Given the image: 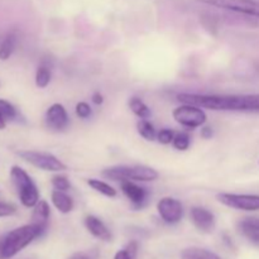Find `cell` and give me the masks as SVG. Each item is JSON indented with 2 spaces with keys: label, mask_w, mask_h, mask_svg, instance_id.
I'll return each mask as SVG.
<instances>
[{
  "label": "cell",
  "mask_w": 259,
  "mask_h": 259,
  "mask_svg": "<svg viewBox=\"0 0 259 259\" xmlns=\"http://www.w3.org/2000/svg\"><path fill=\"white\" fill-rule=\"evenodd\" d=\"M181 103L192 104L215 111H242L259 113V94L248 95H207L184 93L177 95Z\"/></svg>",
  "instance_id": "obj_1"
},
{
  "label": "cell",
  "mask_w": 259,
  "mask_h": 259,
  "mask_svg": "<svg viewBox=\"0 0 259 259\" xmlns=\"http://www.w3.org/2000/svg\"><path fill=\"white\" fill-rule=\"evenodd\" d=\"M39 225L30 223L0 235V259H10L45 233Z\"/></svg>",
  "instance_id": "obj_2"
},
{
  "label": "cell",
  "mask_w": 259,
  "mask_h": 259,
  "mask_svg": "<svg viewBox=\"0 0 259 259\" xmlns=\"http://www.w3.org/2000/svg\"><path fill=\"white\" fill-rule=\"evenodd\" d=\"M103 176L113 181H134V182H149L158 179V172L154 168L143 164L134 166H113L104 169Z\"/></svg>",
  "instance_id": "obj_3"
},
{
  "label": "cell",
  "mask_w": 259,
  "mask_h": 259,
  "mask_svg": "<svg viewBox=\"0 0 259 259\" xmlns=\"http://www.w3.org/2000/svg\"><path fill=\"white\" fill-rule=\"evenodd\" d=\"M10 179L23 206L34 207L39 201V191L32 177L22 167L13 166L10 169Z\"/></svg>",
  "instance_id": "obj_4"
},
{
  "label": "cell",
  "mask_w": 259,
  "mask_h": 259,
  "mask_svg": "<svg viewBox=\"0 0 259 259\" xmlns=\"http://www.w3.org/2000/svg\"><path fill=\"white\" fill-rule=\"evenodd\" d=\"M197 2L244 15L253 24L259 27V2L255 0H197Z\"/></svg>",
  "instance_id": "obj_5"
},
{
  "label": "cell",
  "mask_w": 259,
  "mask_h": 259,
  "mask_svg": "<svg viewBox=\"0 0 259 259\" xmlns=\"http://www.w3.org/2000/svg\"><path fill=\"white\" fill-rule=\"evenodd\" d=\"M18 156L22 157L25 162L30 163L32 166L48 172H62L67 169V166L56 156L46 152L38 151H20Z\"/></svg>",
  "instance_id": "obj_6"
},
{
  "label": "cell",
  "mask_w": 259,
  "mask_h": 259,
  "mask_svg": "<svg viewBox=\"0 0 259 259\" xmlns=\"http://www.w3.org/2000/svg\"><path fill=\"white\" fill-rule=\"evenodd\" d=\"M175 120L180 125L189 129H196L204 125L206 123V113L202 110V108L192 104H184V105L177 106L172 113Z\"/></svg>",
  "instance_id": "obj_7"
},
{
  "label": "cell",
  "mask_w": 259,
  "mask_h": 259,
  "mask_svg": "<svg viewBox=\"0 0 259 259\" xmlns=\"http://www.w3.org/2000/svg\"><path fill=\"white\" fill-rule=\"evenodd\" d=\"M218 201L232 209L243 211H257L259 210V195L249 194H229L222 192L217 195Z\"/></svg>",
  "instance_id": "obj_8"
},
{
  "label": "cell",
  "mask_w": 259,
  "mask_h": 259,
  "mask_svg": "<svg viewBox=\"0 0 259 259\" xmlns=\"http://www.w3.org/2000/svg\"><path fill=\"white\" fill-rule=\"evenodd\" d=\"M157 211L166 224L174 225L181 222L184 217V205L174 197H163L157 204Z\"/></svg>",
  "instance_id": "obj_9"
},
{
  "label": "cell",
  "mask_w": 259,
  "mask_h": 259,
  "mask_svg": "<svg viewBox=\"0 0 259 259\" xmlns=\"http://www.w3.org/2000/svg\"><path fill=\"white\" fill-rule=\"evenodd\" d=\"M46 125L48 129L53 132H62L70 124V118H68L67 110L62 104H53L46 111L45 116Z\"/></svg>",
  "instance_id": "obj_10"
},
{
  "label": "cell",
  "mask_w": 259,
  "mask_h": 259,
  "mask_svg": "<svg viewBox=\"0 0 259 259\" xmlns=\"http://www.w3.org/2000/svg\"><path fill=\"white\" fill-rule=\"evenodd\" d=\"M120 187L123 194L132 202L134 209H142L146 206L149 197V191L146 187L139 186L134 181H121Z\"/></svg>",
  "instance_id": "obj_11"
},
{
  "label": "cell",
  "mask_w": 259,
  "mask_h": 259,
  "mask_svg": "<svg viewBox=\"0 0 259 259\" xmlns=\"http://www.w3.org/2000/svg\"><path fill=\"white\" fill-rule=\"evenodd\" d=\"M190 218L196 229L202 233H211L215 229L217 219L210 210L201 206H194L190 210Z\"/></svg>",
  "instance_id": "obj_12"
},
{
  "label": "cell",
  "mask_w": 259,
  "mask_h": 259,
  "mask_svg": "<svg viewBox=\"0 0 259 259\" xmlns=\"http://www.w3.org/2000/svg\"><path fill=\"white\" fill-rule=\"evenodd\" d=\"M238 230L248 242L259 247V218H244L238 223Z\"/></svg>",
  "instance_id": "obj_13"
},
{
  "label": "cell",
  "mask_w": 259,
  "mask_h": 259,
  "mask_svg": "<svg viewBox=\"0 0 259 259\" xmlns=\"http://www.w3.org/2000/svg\"><path fill=\"white\" fill-rule=\"evenodd\" d=\"M85 227L91 235L103 240V242H110L111 238H113L108 227L99 218L94 217V215H89V217L85 218Z\"/></svg>",
  "instance_id": "obj_14"
},
{
  "label": "cell",
  "mask_w": 259,
  "mask_h": 259,
  "mask_svg": "<svg viewBox=\"0 0 259 259\" xmlns=\"http://www.w3.org/2000/svg\"><path fill=\"white\" fill-rule=\"evenodd\" d=\"M51 200H52V204L55 205L56 209L62 214H68L70 211H72L73 206H75L72 197L68 196L66 191L53 190L52 194H51Z\"/></svg>",
  "instance_id": "obj_15"
},
{
  "label": "cell",
  "mask_w": 259,
  "mask_h": 259,
  "mask_svg": "<svg viewBox=\"0 0 259 259\" xmlns=\"http://www.w3.org/2000/svg\"><path fill=\"white\" fill-rule=\"evenodd\" d=\"M50 214H51V209L50 205L46 200H39L37 202V205L34 206V210H33L32 214V223L34 224L39 225L40 228L43 229H47L48 225V220H50Z\"/></svg>",
  "instance_id": "obj_16"
},
{
  "label": "cell",
  "mask_w": 259,
  "mask_h": 259,
  "mask_svg": "<svg viewBox=\"0 0 259 259\" xmlns=\"http://www.w3.org/2000/svg\"><path fill=\"white\" fill-rule=\"evenodd\" d=\"M181 259H220V257L204 248L190 247L182 250Z\"/></svg>",
  "instance_id": "obj_17"
},
{
  "label": "cell",
  "mask_w": 259,
  "mask_h": 259,
  "mask_svg": "<svg viewBox=\"0 0 259 259\" xmlns=\"http://www.w3.org/2000/svg\"><path fill=\"white\" fill-rule=\"evenodd\" d=\"M15 46H17V35L15 33H9L0 43V60H8L14 52Z\"/></svg>",
  "instance_id": "obj_18"
},
{
  "label": "cell",
  "mask_w": 259,
  "mask_h": 259,
  "mask_svg": "<svg viewBox=\"0 0 259 259\" xmlns=\"http://www.w3.org/2000/svg\"><path fill=\"white\" fill-rule=\"evenodd\" d=\"M88 185L96 192H100L101 195L106 197H115L116 196V190L113 186H110L106 182L101 181L98 179H90L88 180Z\"/></svg>",
  "instance_id": "obj_19"
},
{
  "label": "cell",
  "mask_w": 259,
  "mask_h": 259,
  "mask_svg": "<svg viewBox=\"0 0 259 259\" xmlns=\"http://www.w3.org/2000/svg\"><path fill=\"white\" fill-rule=\"evenodd\" d=\"M137 131H138L139 136L143 137L146 141H154L157 138V133H158L153 124L147 119H141L137 123Z\"/></svg>",
  "instance_id": "obj_20"
},
{
  "label": "cell",
  "mask_w": 259,
  "mask_h": 259,
  "mask_svg": "<svg viewBox=\"0 0 259 259\" xmlns=\"http://www.w3.org/2000/svg\"><path fill=\"white\" fill-rule=\"evenodd\" d=\"M129 108L139 119H148L151 116V109L139 98H132L129 101Z\"/></svg>",
  "instance_id": "obj_21"
},
{
  "label": "cell",
  "mask_w": 259,
  "mask_h": 259,
  "mask_svg": "<svg viewBox=\"0 0 259 259\" xmlns=\"http://www.w3.org/2000/svg\"><path fill=\"white\" fill-rule=\"evenodd\" d=\"M51 68L46 65H40L37 68V72H35V85L39 89H45L50 85L51 82Z\"/></svg>",
  "instance_id": "obj_22"
},
{
  "label": "cell",
  "mask_w": 259,
  "mask_h": 259,
  "mask_svg": "<svg viewBox=\"0 0 259 259\" xmlns=\"http://www.w3.org/2000/svg\"><path fill=\"white\" fill-rule=\"evenodd\" d=\"M191 144V138H190L189 133L186 132H179L175 134V138L172 141V146L177 149V151H187Z\"/></svg>",
  "instance_id": "obj_23"
},
{
  "label": "cell",
  "mask_w": 259,
  "mask_h": 259,
  "mask_svg": "<svg viewBox=\"0 0 259 259\" xmlns=\"http://www.w3.org/2000/svg\"><path fill=\"white\" fill-rule=\"evenodd\" d=\"M18 113L17 109L14 108L13 104H10L9 101L4 100V99H0V116L5 119V120H14L17 118Z\"/></svg>",
  "instance_id": "obj_24"
},
{
  "label": "cell",
  "mask_w": 259,
  "mask_h": 259,
  "mask_svg": "<svg viewBox=\"0 0 259 259\" xmlns=\"http://www.w3.org/2000/svg\"><path fill=\"white\" fill-rule=\"evenodd\" d=\"M52 186L55 187V190L67 191V190H70L71 184L68 181L67 176H65V175H56V176L52 177Z\"/></svg>",
  "instance_id": "obj_25"
},
{
  "label": "cell",
  "mask_w": 259,
  "mask_h": 259,
  "mask_svg": "<svg viewBox=\"0 0 259 259\" xmlns=\"http://www.w3.org/2000/svg\"><path fill=\"white\" fill-rule=\"evenodd\" d=\"M175 132L171 131V129H161V131L157 133V139H158V142L161 144H169L172 143V141H174L175 138Z\"/></svg>",
  "instance_id": "obj_26"
},
{
  "label": "cell",
  "mask_w": 259,
  "mask_h": 259,
  "mask_svg": "<svg viewBox=\"0 0 259 259\" xmlns=\"http://www.w3.org/2000/svg\"><path fill=\"white\" fill-rule=\"evenodd\" d=\"M76 115L81 119H88L89 116H91L93 110H91V106L89 105L85 101H80V103L76 105Z\"/></svg>",
  "instance_id": "obj_27"
},
{
  "label": "cell",
  "mask_w": 259,
  "mask_h": 259,
  "mask_svg": "<svg viewBox=\"0 0 259 259\" xmlns=\"http://www.w3.org/2000/svg\"><path fill=\"white\" fill-rule=\"evenodd\" d=\"M15 211H17V209H15L14 205L0 201V218L12 217L15 214Z\"/></svg>",
  "instance_id": "obj_28"
},
{
  "label": "cell",
  "mask_w": 259,
  "mask_h": 259,
  "mask_svg": "<svg viewBox=\"0 0 259 259\" xmlns=\"http://www.w3.org/2000/svg\"><path fill=\"white\" fill-rule=\"evenodd\" d=\"M114 259H137V258H134L133 255L129 253V250L125 248V249L118 250V252H116V254H115V257H114Z\"/></svg>",
  "instance_id": "obj_29"
},
{
  "label": "cell",
  "mask_w": 259,
  "mask_h": 259,
  "mask_svg": "<svg viewBox=\"0 0 259 259\" xmlns=\"http://www.w3.org/2000/svg\"><path fill=\"white\" fill-rule=\"evenodd\" d=\"M212 134H214V132H212V129L210 126H204L201 129V137L204 139H210L212 137Z\"/></svg>",
  "instance_id": "obj_30"
},
{
  "label": "cell",
  "mask_w": 259,
  "mask_h": 259,
  "mask_svg": "<svg viewBox=\"0 0 259 259\" xmlns=\"http://www.w3.org/2000/svg\"><path fill=\"white\" fill-rule=\"evenodd\" d=\"M91 100H93V103L96 104V105H101V104L104 103V96L101 95L100 93H94Z\"/></svg>",
  "instance_id": "obj_31"
},
{
  "label": "cell",
  "mask_w": 259,
  "mask_h": 259,
  "mask_svg": "<svg viewBox=\"0 0 259 259\" xmlns=\"http://www.w3.org/2000/svg\"><path fill=\"white\" fill-rule=\"evenodd\" d=\"M68 259H94L91 255L86 254V253H75L73 255H71Z\"/></svg>",
  "instance_id": "obj_32"
},
{
  "label": "cell",
  "mask_w": 259,
  "mask_h": 259,
  "mask_svg": "<svg viewBox=\"0 0 259 259\" xmlns=\"http://www.w3.org/2000/svg\"><path fill=\"white\" fill-rule=\"evenodd\" d=\"M5 126H7V120L3 116H0V131H3Z\"/></svg>",
  "instance_id": "obj_33"
}]
</instances>
